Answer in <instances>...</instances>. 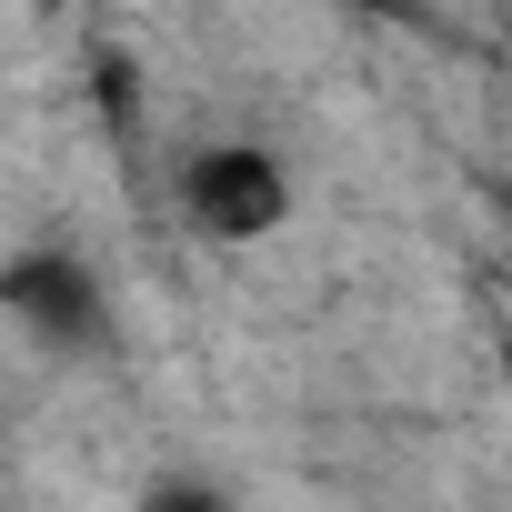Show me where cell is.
Instances as JSON below:
<instances>
[{"label": "cell", "instance_id": "cell-2", "mask_svg": "<svg viewBox=\"0 0 512 512\" xmlns=\"http://www.w3.org/2000/svg\"><path fill=\"white\" fill-rule=\"evenodd\" d=\"M0 322H11L31 352L51 362H81V352H111L121 312H111V282L81 262L71 241H31L0 262Z\"/></svg>", "mask_w": 512, "mask_h": 512}, {"label": "cell", "instance_id": "cell-1", "mask_svg": "<svg viewBox=\"0 0 512 512\" xmlns=\"http://www.w3.org/2000/svg\"><path fill=\"white\" fill-rule=\"evenodd\" d=\"M171 201L201 241L221 251H251V241H272L292 221V161L272 141H251V131H221V141H191L181 171H171Z\"/></svg>", "mask_w": 512, "mask_h": 512}, {"label": "cell", "instance_id": "cell-3", "mask_svg": "<svg viewBox=\"0 0 512 512\" xmlns=\"http://www.w3.org/2000/svg\"><path fill=\"white\" fill-rule=\"evenodd\" d=\"M141 512H241L211 472H161V482H141Z\"/></svg>", "mask_w": 512, "mask_h": 512}, {"label": "cell", "instance_id": "cell-4", "mask_svg": "<svg viewBox=\"0 0 512 512\" xmlns=\"http://www.w3.org/2000/svg\"><path fill=\"white\" fill-rule=\"evenodd\" d=\"M372 11H412V0H372Z\"/></svg>", "mask_w": 512, "mask_h": 512}]
</instances>
